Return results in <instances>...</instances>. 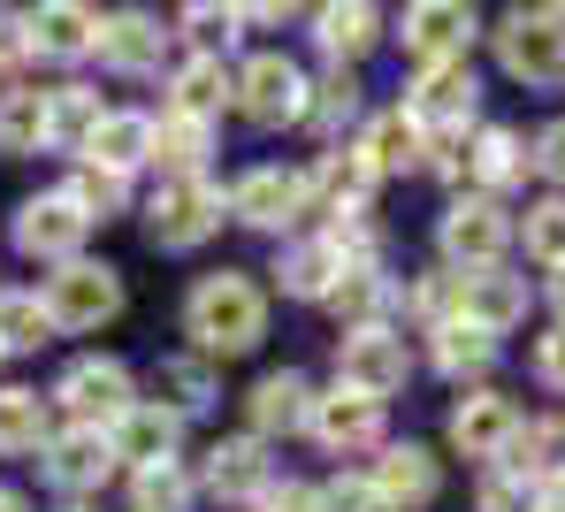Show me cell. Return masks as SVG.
<instances>
[{
  "label": "cell",
  "mask_w": 565,
  "mask_h": 512,
  "mask_svg": "<svg viewBox=\"0 0 565 512\" xmlns=\"http://www.w3.org/2000/svg\"><path fill=\"white\" fill-rule=\"evenodd\" d=\"M184 329H191V352L206 360H237L268 337V291L245 276V268H214L199 276L184 299Z\"/></svg>",
  "instance_id": "cell-1"
},
{
  "label": "cell",
  "mask_w": 565,
  "mask_h": 512,
  "mask_svg": "<svg viewBox=\"0 0 565 512\" xmlns=\"http://www.w3.org/2000/svg\"><path fill=\"white\" fill-rule=\"evenodd\" d=\"M520 222L504 214V200H481V192H459L436 222V245H444V268L451 276H481V268H504Z\"/></svg>",
  "instance_id": "cell-2"
},
{
  "label": "cell",
  "mask_w": 565,
  "mask_h": 512,
  "mask_svg": "<svg viewBox=\"0 0 565 512\" xmlns=\"http://www.w3.org/2000/svg\"><path fill=\"white\" fill-rule=\"evenodd\" d=\"M497 62L520 85H558L565 77V8H504L497 15Z\"/></svg>",
  "instance_id": "cell-3"
},
{
  "label": "cell",
  "mask_w": 565,
  "mask_h": 512,
  "mask_svg": "<svg viewBox=\"0 0 565 512\" xmlns=\"http://www.w3.org/2000/svg\"><path fill=\"white\" fill-rule=\"evenodd\" d=\"M222 214H230V192H214L206 177H161V192L146 200V237L161 253H191L222 230Z\"/></svg>",
  "instance_id": "cell-4"
},
{
  "label": "cell",
  "mask_w": 565,
  "mask_h": 512,
  "mask_svg": "<svg viewBox=\"0 0 565 512\" xmlns=\"http://www.w3.org/2000/svg\"><path fill=\"white\" fill-rule=\"evenodd\" d=\"M413 383V344L382 321V329H352L337 337V391H360V398H397Z\"/></svg>",
  "instance_id": "cell-5"
},
{
  "label": "cell",
  "mask_w": 565,
  "mask_h": 512,
  "mask_svg": "<svg viewBox=\"0 0 565 512\" xmlns=\"http://www.w3.org/2000/svg\"><path fill=\"white\" fill-rule=\"evenodd\" d=\"M54 406L70 413V428H115L122 413L138 406V383H130V367H122V360L93 352V360H70V367H62Z\"/></svg>",
  "instance_id": "cell-6"
},
{
  "label": "cell",
  "mask_w": 565,
  "mask_h": 512,
  "mask_svg": "<svg viewBox=\"0 0 565 512\" xmlns=\"http://www.w3.org/2000/svg\"><path fill=\"white\" fill-rule=\"evenodd\" d=\"M306 214H313V200H306V169L260 161V169H245V177L230 184V222H245V230L282 237V230H298Z\"/></svg>",
  "instance_id": "cell-7"
},
{
  "label": "cell",
  "mask_w": 565,
  "mask_h": 512,
  "mask_svg": "<svg viewBox=\"0 0 565 512\" xmlns=\"http://www.w3.org/2000/svg\"><path fill=\"white\" fill-rule=\"evenodd\" d=\"M39 299H46V321H54V329H77V337H85V329H99V321L122 313V276H115L107 260H70V268L46 276Z\"/></svg>",
  "instance_id": "cell-8"
},
{
  "label": "cell",
  "mask_w": 565,
  "mask_h": 512,
  "mask_svg": "<svg viewBox=\"0 0 565 512\" xmlns=\"http://www.w3.org/2000/svg\"><path fill=\"white\" fill-rule=\"evenodd\" d=\"M85 237H93V222H85V206L70 200V192H31V200L15 206V253L23 260L70 268V260H85Z\"/></svg>",
  "instance_id": "cell-9"
},
{
  "label": "cell",
  "mask_w": 565,
  "mask_h": 512,
  "mask_svg": "<svg viewBox=\"0 0 565 512\" xmlns=\"http://www.w3.org/2000/svg\"><path fill=\"white\" fill-rule=\"evenodd\" d=\"M306 70L290 54H253L237 70V115L260 122V130H282V122H306Z\"/></svg>",
  "instance_id": "cell-10"
},
{
  "label": "cell",
  "mask_w": 565,
  "mask_h": 512,
  "mask_svg": "<svg viewBox=\"0 0 565 512\" xmlns=\"http://www.w3.org/2000/svg\"><path fill=\"white\" fill-rule=\"evenodd\" d=\"M520 420H527V413L512 406L504 391H489V383H473L467 398L451 406V420H444V436H451V451H459V459H481V467H497V459L512 451V436H520Z\"/></svg>",
  "instance_id": "cell-11"
},
{
  "label": "cell",
  "mask_w": 565,
  "mask_h": 512,
  "mask_svg": "<svg viewBox=\"0 0 565 512\" xmlns=\"http://www.w3.org/2000/svg\"><path fill=\"white\" fill-rule=\"evenodd\" d=\"M405 115L436 138V130H467L473 107H481V77H473V62H436V70H413V85H405Z\"/></svg>",
  "instance_id": "cell-12"
},
{
  "label": "cell",
  "mask_w": 565,
  "mask_h": 512,
  "mask_svg": "<svg viewBox=\"0 0 565 512\" xmlns=\"http://www.w3.org/2000/svg\"><path fill=\"white\" fill-rule=\"evenodd\" d=\"M473 31H481V15H473L467 0H413V8L397 15V39H405L413 70H436V62H467Z\"/></svg>",
  "instance_id": "cell-13"
},
{
  "label": "cell",
  "mask_w": 565,
  "mask_h": 512,
  "mask_svg": "<svg viewBox=\"0 0 565 512\" xmlns=\"http://www.w3.org/2000/svg\"><path fill=\"white\" fill-rule=\"evenodd\" d=\"M199 490L206 498H222V505H260L268 490H276V459H268V444L245 428V436H222L214 451H206V467H199Z\"/></svg>",
  "instance_id": "cell-14"
},
{
  "label": "cell",
  "mask_w": 565,
  "mask_h": 512,
  "mask_svg": "<svg viewBox=\"0 0 565 512\" xmlns=\"http://www.w3.org/2000/svg\"><path fill=\"white\" fill-rule=\"evenodd\" d=\"M306 436H313L329 459L382 451V406H375V398H360V391H321L313 413H306Z\"/></svg>",
  "instance_id": "cell-15"
},
{
  "label": "cell",
  "mask_w": 565,
  "mask_h": 512,
  "mask_svg": "<svg viewBox=\"0 0 565 512\" xmlns=\"http://www.w3.org/2000/svg\"><path fill=\"white\" fill-rule=\"evenodd\" d=\"M39 474H46L62 498H93V490H107V474H115V444H107V428H62V436H46Z\"/></svg>",
  "instance_id": "cell-16"
},
{
  "label": "cell",
  "mask_w": 565,
  "mask_h": 512,
  "mask_svg": "<svg viewBox=\"0 0 565 512\" xmlns=\"http://www.w3.org/2000/svg\"><path fill=\"white\" fill-rule=\"evenodd\" d=\"M367 482L382 490L390 512H428L436 498H444V459H436L428 444H382L375 467H367Z\"/></svg>",
  "instance_id": "cell-17"
},
{
  "label": "cell",
  "mask_w": 565,
  "mask_h": 512,
  "mask_svg": "<svg viewBox=\"0 0 565 512\" xmlns=\"http://www.w3.org/2000/svg\"><path fill=\"white\" fill-rule=\"evenodd\" d=\"M375 184H382V177L367 169V153H360V146H329V153L306 169V200H313V214H329V222L367 214Z\"/></svg>",
  "instance_id": "cell-18"
},
{
  "label": "cell",
  "mask_w": 565,
  "mask_h": 512,
  "mask_svg": "<svg viewBox=\"0 0 565 512\" xmlns=\"http://www.w3.org/2000/svg\"><path fill=\"white\" fill-rule=\"evenodd\" d=\"M169 46H177V31H169L161 15H146V8H115V15L99 23V62L122 70V77H153V70L169 62Z\"/></svg>",
  "instance_id": "cell-19"
},
{
  "label": "cell",
  "mask_w": 565,
  "mask_h": 512,
  "mask_svg": "<svg viewBox=\"0 0 565 512\" xmlns=\"http://www.w3.org/2000/svg\"><path fill=\"white\" fill-rule=\"evenodd\" d=\"M527 169H535V161H527V138H520L512 122H481V130H467V192L497 200V192H512Z\"/></svg>",
  "instance_id": "cell-20"
},
{
  "label": "cell",
  "mask_w": 565,
  "mask_h": 512,
  "mask_svg": "<svg viewBox=\"0 0 565 512\" xmlns=\"http://www.w3.org/2000/svg\"><path fill=\"white\" fill-rule=\"evenodd\" d=\"M31 15V54H46V62H85L99 54V8H77V0H39V8H23Z\"/></svg>",
  "instance_id": "cell-21"
},
{
  "label": "cell",
  "mask_w": 565,
  "mask_h": 512,
  "mask_svg": "<svg viewBox=\"0 0 565 512\" xmlns=\"http://www.w3.org/2000/svg\"><path fill=\"white\" fill-rule=\"evenodd\" d=\"M306 413H313V383H306L298 367H268V375L253 383V398H245V420H253L260 444H276V436H290V428H306Z\"/></svg>",
  "instance_id": "cell-22"
},
{
  "label": "cell",
  "mask_w": 565,
  "mask_h": 512,
  "mask_svg": "<svg viewBox=\"0 0 565 512\" xmlns=\"http://www.w3.org/2000/svg\"><path fill=\"white\" fill-rule=\"evenodd\" d=\"M214 398H222V375H214L206 352H169V360H153V406H161V413L199 420Z\"/></svg>",
  "instance_id": "cell-23"
},
{
  "label": "cell",
  "mask_w": 565,
  "mask_h": 512,
  "mask_svg": "<svg viewBox=\"0 0 565 512\" xmlns=\"http://www.w3.org/2000/svg\"><path fill=\"white\" fill-rule=\"evenodd\" d=\"M268 276L282 284V299H313V307H321V299L337 291V276H344V253L329 245V230H321V237H290Z\"/></svg>",
  "instance_id": "cell-24"
},
{
  "label": "cell",
  "mask_w": 565,
  "mask_h": 512,
  "mask_svg": "<svg viewBox=\"0 0 565 512\" xmlns=\"http://www.w3.org/2000/svg\"><path fill=\"white\" fill-rule=\"evenodd\" d=\"M177 428H184L177 413H161L153 398H138V406H130L122 420H115V428H107V444H115V467H122V459H130L138 474H146V467H169V459H177Z\"/></svg>",
  "instance_id": "cell-25"
},
{
  "label": "cell",
  "mask_w": 565,
  "mask_h": 512,
  "mask_svg": "<svg viewBox=\"0 0 565 512\" xmlns=\"http://www.w3.org/2000/svg\"><path fill=\"white\" fill-rule=\"evenodd\" d=\"M360 153H367L375 177H413V169H428V130L405 107H382L375 122L360 130Z\"/></svg>",
  "instance_id": "cell-26"
},
{
  "label": "cell",
  "mask_w": 565,
  "mask_h": 512,
  "mask_svg": "<svg viewBox=\"0 0 565 512\" xmlns=\"http://www.w3.org/2000/svg\"><path fill=\"white\" fill-rule=\"evenodd\" d=\"M497 467H512L520 482H535V490H565V420L551 413H535V420H520V436H512V451L497 459Z\"/></svg>",
  "instance_id": "cell-27"
},
{
  "label": "cell",
  "mask_w": 565,
  "mask_h": 512,
  "mask_svg": "<svg viewBox=\"0 0 565 512\" xmlns=\"http://www.w3.org/2000/svg\"><path fill=\"white\" fill-rule=\"evenodd\" d=\"M390 299H397V276H390L382 260H352V268L337 276V291H329L321 307L337 313V321H344V337H352V329H382Z\"/></svg>",
  "instance_id": "cell-28"
},
{
  "label": "cell",
  "mask_w": 565,
  "mask_h": 512,
  "mask_svg": "<svg viewBox=\"0 0 565 512\" xmlns=\"http://www.w3.org/2000/svg\"><path fill=\"white\" fill-rule=\"evenodd\" d=\"M85 161L107 169V177H138V169L153 161V115H138V107H107V122L93 130V146H85Z\"/></svg>",
  "instance_id": "cell-29"
},
{
  "label": "cell",
  "mask_w": 565,
  "mask_h": 512,
  "mask_svg": "<svg viewBox=\"0 0 565 512\" xmlns=\"http://www.w3.org/2000/svg\"><path fill=\"white\" fill-rule=\"evenodd\" d=\"M473 329H489V337H504V329H520L527 321V276L520 268H481L467 276V307H459Z\"/></svg>",
  "instance_id": "cell-30"
},
{
  "label": "cell",
  "mask_w": 565,
  "mask_h": 512,
  "mask_svg": "<svg viewBox=\"0 0 565 512\" xmlns=\"http://www.w3.org/2000/svg\"><path fill=\"white\" fill-rule=\"evenodd\" d=\"M497 352H504V337L473 329L467 313H459V321H444V329H428V367H436V375H451V383L489 375V367H497Z\"/></svg>",
  "instance_id": "cell-31"
},
{
  "label": "cell",
  "mask_w": 565,
  "mask_h": 512,
  "mask_svg": "<svg viewBox=\"0 0 565 512\" xmlns=\"http://www.w3.org/2000/svg\"><path fill=\"white\" fill-rule=\"evenodd\" d=\"M230 100H237V77L222 70V54H184V62L169 70V107H177V115L214 122Z\"/></svg>",
  "instance_id": "cell-32"
},
{
  "label": "cell",
  "mask_w": 565,
  "mask_h": 512,
  "mask_svg": "<svg viewBox=\"0 0 565 512\" xmlns=\"http://www.w3.org/2000/svg\"><path fill=\"white\" fill-rule=\"evenodd\" d=\"M382 8H367V0H337V8H313V39H321V54L337 62V70H352L367 46L382 39Z\"/></svg>",
  "instance_id": "cell-33"
},
{
  "label": "cell",
  "mask_w": 565,
  "mask_h": 512,
  "mask_svg": "<svg viewBox=\"0 0 565 512\" xmlns=\"http://www.w3.org/2000/svg\"><path fill=\"white\" fill-rule=\"evenodd\" d=\"M46 436H54V398L23 391V383H0V459L46 451Z\"/></svg>",
  "instance_id": "cell-34"
},
{
  "label": "cell",
  "mask_w": 565,
  "mask_h": 512,
  "mask_svg": "<svg viewBox=\"0 0 565 512\" xmlns=\"http://www.w3.org/2000/svg\"><path fill=\"white\" fill-rule=\"evenodd\" d=\"M206 153H214V122L177 115V107L153 115V161H161L169 177H206Z\"/></svg>",
  "instance_id": "cell-35"
},
{
  "label": "cell",
  "mask_w": 565,
  "mask_h": 512,
  "mask_svg": "<svg viewBox=\"0 0 565 512\" xmlns=\"http://www.w3.org/2000/svg\"><path fill=\"white\" fill-rule=\"evenodd\" d=\"M99 122H107V107H99L93 85H54V93H46V146H62V153H85Z\"/></svg>",
  "instance_id": "cell-36"
},
{
  "label": "cell",
  "mask_w": 565,
  "mask_h": 512,
  "mask_svg": "<svg viewBox=\"0 0 565 512\" xmlns=\"http://www.w3.org/2000/svg\"><path fill=\"white\" fill-rule=\"evenodd\" d=\"M360 115H367V93H360V77H352V70H329V77L306 93V130H313V138H329V146H337Z\"/></svg>",
  "instance_id": "cell-37"
},
{
  "label": "cell",
  "mask_w": 565,
  "mask_h": 512,
  "mask_svg": "<svg viewBox=\"0 0 565 512\" xmlns=\"http://www.w3.org/2000/svg\"><path fill=\"white\" fill-rule=\"evenodd\" d=\"M397 299H405V313H413L420 337H428V329L459 321V307H467V276H451V268H420L413 284H397Z\"/></svg>",
  "instance_id": "cell-38"
},
{
  "label": "cell",
  "mask_w": 565,
  "mask_h": 512,
  "mask_svg": "<svg viewBox=\"0 0 565 512\" xmlns=\"http://www.w3.org/2000/svg\"><path fill=\"white\" fill-rule=\"evenodd\" d=\"M46 146V93L8 85L0 93V153H39Z\"/></svg>",
  "instance_id": "cell-39"
},
{
  "label": "cell",
  "mask_w": 565,
  "mask_h": 512,
  "mask_svg": "<svg viewBox=\"0 0 565 512\" xmlns=\"http://www.w3.org/2000/svg\"><path fill=\"white\" fill-rule=\"evenodd\" d=\"M46 337H54L46 299H39V291H23V284H8V291H0V352H39Z\"/></svg>",
  "instance_id": "cell-40"
},
{
  "label": "cell",
  "mask_w": 565,
  "mask_h": 512,
  "mask_svg": "<svg viewBox=\"0 0 565 512\" xmlns=\"http://www.w3.org/2000/svg\"><path fill=\"white\" fill-rule=\"evenodd\" d=\"M520 245H527V260L543 268V276H558L565 268V192L527 206V222H520Z\"/></svg>",
  "instance_id": "cell-41"
},
{
  "label": "cell",
  "mask_w": 565,
  "mask_h": 512,
  "mask_svg": "<svg viewBox=\"0 0 565 512\" xmlns=\"http://www.w3.org/2000/svg\"><path fill=\"white\" fill-rule=\"evenodd\" d=\"M191 490H199V474H184L177 459L146 467V474H130V512H191Z\"/></svg>",
  "instance_id": "cell-42"
},
{
  "label": "cell",
  "mask_w": 565,
  "mask_h": 512,
  "mask_svg": "<svg viewBox=\"0 0 565 512\" xmlns=\"http://www.w3.org/2000/svg\"><path fill=\"white\" fill-rule=\"evenodd\" d=\"M177 23H184L191 54H230V46H237V31H245V8H214V0H191Z\"/></svg>",
  "instance_id": "cell-43"
},
{
  "label": "cell",
  "mask_w": 565,
  "mask_h": 512,
  "mask_svg": "<svg viewBox=\"0 0 565 512\" xmlns=\"http://www.w3.org/2000/svg\"><path fill=\"white\" fill-rule=\"evenodd\" d=\"M473 512H551V490L520 482L512 467H489V474H481V490H473Z\"/></svg>",
  "instance_id": "cell-44"
},
{
  "label": "cell",
  "mask_w": 565,
  "mask_h": 512,
  "mask_svg": "<svg viewBox=\"0 0 565 512\" xmlns=\"http://www.w3.org/2000/svg\"><path fill=\"white\" fill-rule=\"evenodd\" d=\"M62 192L85 206V222H107V214H122V206H130V177H107V169H93V161H85Z\"/></svg>",
  "instance_id": "cell-45"
},
{
  "label": "cell",
  "mask_w": 565,
  "mask_h": 512,
  "mask_svg": "<svg viewBox=\"0 0 565 512\" xmlns=\"http://www.w3.org/2000/svg\"><path fill=\"white\" fill-rule=\"evenodd\" d=\"M321 512H390V505H382V490L367 474H337V482L321 490Z\"/></svg>",
  "instance_id": "cell-46"
},
{
  "label": "cell",
  "mask_w": 565,
  "mask_h": 512,
  "mask_svg": "<svg viewBox=\"0 0 565 512\" xmlns=\"http://www.w3.org/2000/svg\"><path fill=\"white\" fill-rule=\"evenodd\" d=\"M535 383H543V391H565V321H551V329L535 337Z\"/></svg>",
  "instance_id": "cell-47"
},
{
  "label": "cell",
  "mask_w": 565,
  "mask_h": 512,
  "mask_svg": "<svg viewBox=\"0 0 565 512\" xmlns=\"http://www.w3.org/2000/svg\"><path fill=\"white\" fill-rule=\"evenodd\" d=\"M527 161H535V169H543L551 184H565V115H558V122H543V130H535V146H527Z\"/></svg>",
  "instance_id": "cell-48"
},
{
  "label": "cell",
  "mask_w": 565,
  "mask_h": 512,
  "mask_svg": "<svg viewBox=\"0 0 565 512\" xmlns=\"http://www.w3.org/2000/svg\"><path fill=\"white\" fill-rule=\"evenodd\" d=\"M31 54V15L23 8H0V70H15Z\"/></svg>",
  "instance_id": "cell-49"
},
{
  "label": "cell",
  "mask_w": 565,
  "mask_h": 512,
  "mask_svg": "<svg viewBox=\"0 0 565 512\" xmlns=\"http://www.w3.org/2000/svg\"><path fill=\"white\" fill-rule=\"evenodd\" d=\"M253 512H321V490H313V482H276Z\"/></svg>",
  "instance_id": "cell-50"
},
{
  "label": "cell",
  "mask_w": 565,
  "mask_h": 512,
  "mask_svg": "<svg viewBox=\"0 0 565 512\" xmlns=\"http://www.w3.org/2000/svg\"><path fill=\"white\" fill-rule=\"evenodd\" d=\"M543 307H551V321H565V268H558V276H543Z\"/></svg>",
  "instance_id": "cell-51"
},
{
  "label": "cell",
  "mask_w": 565,
  "mask_h": 512,
  "mask_svg": "<svg viewBox=\"0 0 565 512\" xmlns=\"http://www.w3.org/2000/svg\"><path fill=\"white\" fill-rule=\"evenodd\" d=\"M0 512H31V505H23V498H15V490H0Z\"/></svg>",
  "instance_id": "cell-52"
},
{
  "label": "cell",
  "mask_w": 565,
  "mask_h": 512,
  "mask_svg": "<svg viewBox=\"0 0 565 512\" xmlns=\"http://www.w3.org/2000/svg\"><path fill=\"white\" fill-rule=\"evenodd\" d=\"M551 512H565V490H558V498H551Z\"/></svg>",
  "instance_id": "cell-53"
},
{
  "label": "cell",
  "mask_w": 565,
  "mask_h": 512,
  "mask_svg": "<svg viewBox=\"0 0 565 512\" xmlns=\"http://www.w3.org/2000/svg\"><path fill=\"white\" fill-rule=\"evenodd\" d=\"M70 512H85V505H70Z\"/></svg>",
  "instance_id": "cell-54"
},
{
  "label": "cell",
  "mask_w": 565,
  "mask_h": 512,
  "mask_svg": "<svg viewBox=\"0 0 565 512\" xmlns=\"http://www.w3.org/2000/svg\"><path fill=\"white\" fill-rule=\"evenodd\" d=\"M0 360H8V352H0Z\"/></svg>",
  "instance_id": "cell-55"
}]
</instances>
